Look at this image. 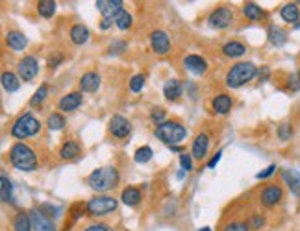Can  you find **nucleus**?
Listing matches in <instances>:
<instances>
[{
    "instance_id": "a18cd8bd",
    "label": "nucleus",
    "mask_w": 300,
    "mask_h": 231,
    "mask_svg": "<svg viewBox=\"0 0 300 231\" xmlns=\"http://www.w3.org/2000/svg\"><path fill=\"white\" fill-rule=\"evenodd\" d=\"M276 168H278L276 164H269V166H267L265 170L257 172V174H256V180H269V178L276 172Z\"/></svg>"
},
{
    "instance_id": "2f4dec72",
    "label": "nucleus",
    "mask_w": 300,
    "mask_h": 231,
    "mask_svg": "<svg viewBox=\"0 0 300 231\" xmlns=\"http://www.w3.org/2000/svg\"><path fill=\"white\" fill-rule=\"evenodd\" d=\"M49 91H50L49 84H41V86H39V89L34 92V96L30 98V106H32V108H37V106H41V104L47 100V96H49Z\"/></svg>"
},
{
    "instance_id": "b1692460",
    "label": "nucleus",
    "mask_w": 300,
    "mask_h": 231,
    "mask_svg": "<svg viewBox=\"0 0 300 231\" xmlns=\"http://www.w3.org/2000/svg\"><path fill=\"white\" fill-rule=\"evenodd\" d=\"M280 174H282L283 183H285V185L291 188V192H294L296 196H300V172L289 170V168H283Z\"/></svg>"
},
{
    "instance_id": "393cba45",
    "label": "nucleus",
    "mask_w": 300,
    "mask_h": 231,
    "mask_svg": "<svg viewBox=\"0 0 300 231\" xmlns=\"http://www.w3.org/2000/svg\"><path fill=\"white\" fill-rule=\"evenodd\" d=\"M69 37H71V41H73L74 44H86L87 41H89L91 34H89V28H87V26L74 24L73 28H71V32H69Z\"/></svg>"
},
{
    "instance_id": "c756f323",
    "label": "nucleus",
    "mask_w": 300,
    "mask_h": 231,
    "mask_svg": "<svg viewBox=\"0 0 300 231\" xmlns=\"http://www.w3.org/2000/svg\"><path fill=\"white\" fill-rule=\"evenodd\" d=\"M13 231H32L30 214L25 213V211L15 214V218H13Z\"/></svg>"
},
{
    "instance_id": "f3484780",
    "label": "nucleus",
    "mask_w": 300,
    "mask_h": 231,
    "mask_svg": "<svg viewBox=\"0 0 300 231\" xmlns=\"http://www.w3.org/2000/svg\"><path fill=\"white\" fill-rule=\"evenodd\" d=\"M232 108H233V100L230 94L221 92V94L213 96V100H211V110H213V113H217V115H228V113L232 111Z\"/></svg>"
},
{
    "instance_id": "a19ab883",
    "label": "nucleus",
    "mask_w": 300,
    "mask_h": 231,
    "mask_svg": "<svg viewBox=\"0 0 300 231\" xmlns=\"http://www.w3.org/2000/svg\"><path fill=\"white\" fill-rule=\"evenodd\" d=\"M287 91H291V92L300 91V68L287 78Z\"/></svg>"
},
{
    "instance_id": "39448f33",
    "label": "nucleus",
    "mask_w": 300,
    "mask_h": 231,
    "mask_svg": "<svg viewBox=\"0 0 300 231\" xmlns=\"http://www.w3.org/2000/svg\"><path fill=\"white\" fill-rule=\"evenodd\" d=\"M39 132H41V122L28 111V113H23L17 120L13 122L10 134H12L13 139H19V142H21L23 139L34 137V135H37Z\"/></svg>"
},
{
    "instance_id": "7c9ffc66",
    "label": "nucleus",
    "mask_w": 300,
    "mask_h": 231,
    "mask_svg": "<svg viewBox=\"0 0 300 231\" xmlns=\"http://www.w3.org/2000/svg\"><path fill=\"white\" fill-rule=\"evenodd\" d=\"M56 10H58V4H56L54 0H39L37 2V13L45 18L54 17Z\"/></svg>"
},
{
    "instance_id": "a211bd4d",
    "label": "nucleus",
    "mask_w": 300,
    "mask_h": 231,
    "mask_svg": "<svg viewBox=\"0 0 300 231\" xmlns=\"http://www.w3.org/2000/svg\"><path fill=\"white\" fill-rule=\"evenodd\" d=\"M6 44L13 50V52H23V50L28 46V39H26V36L23 34V32L10 30L6 34Z\"/></svg>"
},
{
    "instance_id": "cd10ccee",
    "label": "nucleus",
    "mask_w": 300,
    "mask_h": 231,
    "mask_svg": "<svg viewBox=\"0 0 300 231\" xmlns=\"http://www.w3.org/2000/svg\"><path fill=\"white\" fill-rule=\"evenodd\" d=\"M2 87H4V91H6V92H17L19 87H21L19 74L12 72V70L2 72Z\"/></svg>"
},
{
    "instance_id": "20e7f679",
    "label": "nucleus",
    "mask_w": 300,
    "mask_h": 231,
    "mask_svg": "<svg viewBox=\"0 0 300 231\" xmlns=\"http://www.w3.org/2000/svg\"><path fill=\"white\" fill-rule=\"evenodd\" d=\"M154 135H156L161 142H165V144L178 146L187 137V128H185L184 124H180L178 120H165L163 124L156 126Z\"/></svg>"
},
{
    "instance_id": "1a4fd4ad",
    "label": "nucleus",
    "mask_w": 300,
    "mask_h": 231,
    "mask_svg": "<svg viewBox=\"0 0 300 231\" xmlns=\"http://www.w3.org/2000/svg\"><path fill=\"white\" fill-rule=\"evenodd\" d=\"M150 48L154 54L165 56L171 52V37L163 30H154L150 34Z\"/></svg>"
},
{
    "instance_id": "0eeeda50",
    "label": "nucleus",
    "mask_w": 300,
    "mask_h": 231,
    "mask_svg": "<svg viewBox=\"0 0 300 231\" xmlns=\"http://www.w3.org/2000/svg\"><path fill=\"white\" fill-rule=\"evenodd\" d=\"M208 22L215 30H224V28H228L233 22V12L226 6L217 8V10H213V12L209 13Z\"/></svg>"
},
{
    "instance_id": "9b49d317",
    "label": "nucleus",
    "mask_w": 300,
    "mask_h": 231,
    "mask_svg": "<svg viewBox=\"0 0 300 231\" xmlns=\"http://www.w3.org/2000/svg\"><path fill=\"white\" fill-rule=\"evenodd\" d=\"M110 132L115 139H126L132 132V124L126 116L123 115H113L110 120Z\"/></svg>"
},
{
    "instance_id": "f257e3e1",
    "label": "nucleus",
    "mask_w": 300,
    "mask_h": 231,
    "mask_svg": "<svg viewBox=\"0 0 300 231\" xmlns=\"http://www.w3.org/2000/svg\"><path fill=\"white\" fill-rule=\"evenodd\" d=\"M257 67L252 61H239L235 65L228 68L226 76H224V84L230 89H239V87L246 86L248 82L256 78Z\"/></svg>"
},
{
    "instance_id": "473e14b6",
    "label": "nucleus",
    "mask_w": 300,
    "mask_h": 231,
    "mask_svg": "<svg viewBox=\"0 0 300 231\" xmlns=\"http://www.w3.org/2000/svg\"><path fill=\"white\" fill-rule=\"evenodd\" d=\"M0 187H2V202L8 204V202H12L13 198V185H12V180L2 172V176H0Z\"/></svg>"
},
{
    "instance_id": "58836bf2",
    "label": "nucleus",
    "mask_w": 300,
    "mask_h": 231,
    "mask_svg": "<svg viewBox=\"0 0 300 231\" xmlns=\"http://www.w3.org/2000/svg\"><path fill=\"white\" fill-rule=\"evenodd\" d=\"M110 54L113 56H119V54H123V52H126L128 50V43L126 41H123V39H115L113 43L110 44Z\"/></svg>"
},
{
    "instance_id": "412c9836",
    "label": "nucleus",
    "mask_w": 300,
    "mask_h": 231,
    "mask_svg": "<svg viewBox=\"0 0 300 231\" xmlns=\"http://www.w3.org/2000/svg\"><path fill=\"white\" fill-rule=\"evenodd\" d=\"M280 17H282L283 22H287V24H296L300 20V8L296 2H287V4H283L282 10H280Z\"/></svg>"
},
{
    "instance_id": "5701e85b",
    "label": "nucleus",
    "mask_w": 300,
    "mask_h": 231,
    "mask_svg": "<svg viewBox=\"0 0 300 231\" xmlns=\"http://www.w3.org/2000/svg\"><path fill=\"white\" fill-rule=\"evenodd\" d=\"M267 39H269V43L276 48H280L283 44L287 43V32L282 30L280 26L276 24H270L269 30H267Z\"/></svg>"
},
{
    "instance_id": "7ed1b4c3",
    "label": "nucleus",
    "mask_w": 300,
    "mask_h": 231,
    "mask_svg": "<svg viewBox=\"0 0 300 231\" xmlns=\"http://www.w3.org/2000/svg\"><path fill=\"white\" fill-rule=\"evenodd\" d=\"M10 161L17 170L34 172L37 168V156L25 142H15L10 148Z\"/></svg>"
},
{
    "instance_id": "ddd939ff",
    "label": "nucleus",
    "mask_w": 300,
    "mask_h": 231,
    "mask_svg": "<svg viewBox=\"0 0 300 231\" xmlns=\"http://www.w3.org/2000/svg\"><path fill=\"white\" fill-rule=\"evenodd\" d=\"M184 67L187 68L189 72L196 74V76H202V74L208 72V61L204 60L202 56L189 54L184 58Z\"/></svg>"
},
{
    "instance_id": "2eb2a0df",
    "label": "nucleus",
    "mask_w": 300,
    "mask_h": 231,
    "mask_svg": "<svg viewBox=\"0 0 300 231\" xmlns=\"http://www.w3.org/2000/svg\"><path fill=\"white\" fill-rule=\"evenodd\" d=\"M30 220H32V228L36 231H56L52 220H50L49 216H45L39 209H32Z\"/></svg>"
},
{
    "instance_id": "f704fd0d",
    "label": "nucleus",
    "mask_w": 300,
    "mask_h": 231,
    "mask_svg": "<svg viewBox=\"0 0 300 231\" xmlns=\"http://www.w3.org/2000/svg\"><path fill=\"white\" fill-rule=\"evenodd\" d=\"M132 24H134V17H132V13H128L126 10H123V12L115 17V26L119 30H130Z\"/></svg>"
},
{
    "instance_id": "8fccbe9b",
    "label": "nucleus",
    "mask_w": 300,
    "mask_h": 231,
    "mask_svg": "<svg viewBox=\"0 0 300 231\" xmlns=\"http://www.w3.org/2000/svg\"><path fill=\"white\" fill-rule=\"evenodd\" d=\"M221 158H222V150H219V152L215 154L213 158L209 159V163H208V168H215V166H217V163H219V161H221Z\"/></svg>"
},
{
    "instance_id": "4be33fe9",
    "label": "nucleus",
    "mask_w": 300,
    "mask_h": 231,
    "mask_svg": "<svg viewBox=\"0 0 300 231\" xmlns=\"http://www.w3.org/2000/svg\"><path fill=\"white\" fill-rule=\"evenodd\" d=\"M80 154H82V146L76 140H65L60 148V158L63 161H74L80 158Z\"/></svg>"
},
{
    "instance_id": "37998d69",
    "label": "nucleus",
    "mask_w": 300,
    "mask_h": 231,
    "mask_svg": "<svg viewBox=\"0 0 300 231\" xmlns=\"http://www.w3.org/2000/svg\"><path fill=\"white\" fill-rule=\"evenodd\" d=\"M180 166H182V170L184 172L193 170V156L187 152L180 154Z\"/></svg>"
},
{
    "instance_id": "aec40b11",
    "label": "nucleus",
    "mask_w": 300,
    "mask_h": 231,
    "mask_svg": "<svg viewBox=\"0 0 300 231\" xmlns=\"http://www.w3.org/2000/svg\"><path fill=\"white\" fill-rule=\"evenodd\" d=\"M100 74L95 72V70H89L86 72L82 78H80V91L84 92H95L98 91V87H100Z\"/></svg>"
},
{
    "instance_id": "423d86ee",
    "label": "nucleus",
    "mask_w": 300,
    "mask_h": 231,
    "mask_svg": "<svg viewBox=\"0 0 300 231\" xmlns=\"http://www.w3.org/2000/svg\"><path fill=\"white\" fill-rule=\"evenodd\" d=\"M117 206H119V202H117V198H113V196L97 194L86 204V211L91 214V216H106V214L113 213L117 209Z\"/></svg>"
},
{
    "instance_id": "6ab92c4d",
    "label": "nucleus",
    "mask_w": 300,
    "mask_h": 231,
    "mask_svg": "<svg viewBox=\"0 0 300 231\" xmlns=\"http://www.w3.org/2000/svg\"><path fill=\"white\" fill-rule=\"evenodd\" d=\"M182 94H184V86H182V82L176 78L167 80L165 86H163V96H165L169 102H176Z\"/></svg>"
},
{
    "instance_id": "5fc2aeb1",
    "label": "nucleus",
    "mask_w": 300,
    "mask_h": 231,
    "mask_svg": "<svg viewBox=\"0 0 300 231\" xmlns=\"http://www.w3.org/2000/svg\"><path fill=\"white\" fill-rule=\"evenodd\" d=\"M200 231H211V230H209V228H202Z\"/></svg>"
},
{
    "instance_id": "4c0bfd02",
    "label": "nucleus",
    "mask_w": 300,
    "mask_h": 231,
    "mask_svg": "<svg viewBox=\"0 0 300 231\" xmlns=\"http://www.w3.org/2000/svg\"><path fill=\"white\" fill-rule=\"evenodd\" d=\"M145 74H135L134 78L130 80V91L132 92H139L143 91V87H145Z\"/></svg>"
},
{
    "instance_id": "4468645a",
    "label": "nucleus",
    "mask_w": 300,
    "mask_h": 231,
    "mask_svg": "<svg viewBox=\"0 0 300 231\" xmlns=\"http://www.w3.org/2000/svg\"><path fill=\"white\" fill-rule=\"evenodd\" d=\"M84 102V96H82V92L78 91H73L65 94V96L60 98V102H58V110L62 111V113H71V111L78 110L80 106Z\"/></svg>"
},
{
    "instance_id": "e433bc0d",
    "label": "nucleus",
    "mask_w": 300,
    "mask_h": 231,
    "mask_svg": "<svg viewBox=\"0 0 300 231\" xmlns=\"http://www.w3.org/2000/svg\"><path fill=\"white\" fill-rule=\"evenodd\" d=\"M276 134H278V139L280 140H289L291 137H293V126H291L289 122H283V124L278 126Z\"/></svg>"
},
{
    "instance_id": "ea45409f",
    "label": "nucleus",
    "mask_w": 300,
    "mask_h": 231,
    "mask_svg": "<svg viewBox=\"0 0 300 231\" xmlns=\"http://www.w3.org/2000/svg\"><path fill=\"white\" fill-rule=\"evenodd\" d=\"M165 110L163 108H152V111H150V120L156 124V126H159V124H163L165 122Z\"/></svg>"
},
{
    "instance_id": "49530a36",
    "label": "nucleus",
    "mask_w": 300,
    "mask_h": 231,
    "mask_svg": "<svg viewBox=\"0 0 300 231\" xmlns=\"http://www.w3.org/2000/svg\"><path fill=\"white\" fill-rule=\"evenodd\" d=\"M62 61H63V56L60 54V52H58V54H52L49 58V68H56Z\"/></svg>"
},
{
    "instance_id": "603ef678",
    "label": "nucleus",
    "mask_w": 300,
    "mask_h": 231,
    "mask_svg": "<svg viewBox=\"0 0 300 231\" xmlns=\"http://www.w3.org/2000/svg\"><path fill=\"white\" fill-rule=\"evenodd\" d=\"M269 74H270V70H269V68H267V67H263V68H261V70H259V76H263L265 80L269 78Z\"/></svg>"
},
{
    "instance_id": "c85d7f7f",
    "label": "nucleus",
    "mask_w": 300,
    "mask_h": 231,
    "mask_svg": "<svg viewBox=\"0 0 300 231\" xmlns=\"http://www.w3.org/2000/svg\"><path fill=\"white\" fill-rule=\"evenodd\" d=\"M141 198H143V194L137 187H126L123 190V194H121L123 204H126V206H130V207L137 206V204L141 202Z\"/></svg>"
},
{
    "instance_id": "f03ea898",
    "label": "nucleus",
    "mask_w": 300,
    "mask_h": 231,
    "mask_svg": "<svg viewBox=\"0 0 300 231\" xmlns=\"http://www.w3.org/2000/svg\"><path fill=\"white\" fill-rule=\"evenodd\" d=\"M119 183V172L113 166H102V168H95V170L87 176V185L95 190V192H108L111 188L117 187Z\"/></svg>"
},
{
    "instance_id": "f8f14e48",
    "label": "nucleus",
    "mask_w": 300,
    "mask_h": 231,
    "mask_svg": "<svg viewBox=\"0 0 300 231\" xmlns=\"http://www.w3.org/2000/svg\"><path fill=\"white\" fill-rule=\"evenodd\" d=\"M97 10L102 13V17L104 18H111V20H115V17L119 13L124 10V2L123 0H97Z\"/></svg>"
},
{
    "instance_id": "a878e982",
    "label": "nucleus",
    "mask_w": 300,
    "mask_h": 231,
    "mask_svg": "<svg viewBox=\"0 0 300 231\" xmlns=\"http://www.w3.org/2000/svg\"><path fill=\"white\" fill-rule=\"evenodd\" d=\"M243 15H245L248 20H261V18L267 17V13L261 6H257L256 2H245L243 4Z\"/></svg>"
},
{
    "instance_id": "bb28decb",
    "label": "nucleus",
    "mask_w": 300,
    "mask_h": 231,
    "mask_svg": "<svg viewBox=\"0 0 300 231\" xmlns=\"http://www.w3.org/2000/svg\"><path fill=\"white\" fill-rule=\"evenodd\" d=\"M221 50L226 58H241L246 54V46L241 41H228L226 44H222Z\"/></svg>"
},
{
    "instance_id": "dca6fc26",
    "label": "nucleus",
    "mask_w": 300,
    "mask_h": 231,
    "mask_svg": "<svg viewBox=\"0 0 300 231\" xmlns=\"http://www.w3.org/2000/svg\"><path fill=\"white\" fill-rule=\"evenodd\" d=\"M209 150V137L208 134H198L196 139L193 140V146H191V156L198 161H202L206 158V154Z\"/></svg>"
},
{
    "instance_id": "72a5a7b5",
    "label": "nucleus",
    "mask_w": 300,
    "mask_h": 231,
    "mask_svg": "<svg viewBox=\"0 0 300 231\" xmlns=\"http://www.w3.org/2000/svg\"><path fill=\"white\" fill-rule=\"evenodd\" d=\"M65 116L62 115V113H50L49 118H47V126H49V130H52V132H60V130L65 128Z\"/></svg>"
},
{
    "instance_id": "79ce46f5",
    "label": "nucleus",
    "mask_w": 300,
    "mask_h": 231,
    "mask_svg": "<svg viewBox=\"0 0 300 231\" xmlns=\"http://www.w3.org/2000/svg\"><path fill=\"white\" fill-rule=\"evenodd\" d=\"M39 211H41L45 216H49V218H58V216H60V207H54V206H50V204H43V206L39 207Z\"/></svg>"
},
{
    "instance_id": "864d4df0",
    "label": "nucleus",
    "mask_w": 300,
    "mask_h": 231,
    "mask_svg": "<svg viewBox=\"0 0 300 231\" xmlns=\"http://www.w3.org/2000/svg\"><path fill=\"white\" fill-rule=\"evenodd\" d=\"M294 30H300V20L296 22V24H294Z\"/></svg>"
},
{
    "instance_id": "c9c22d12",
    "label": "nucleus",
    "mask_w": 300,
    "mask_h": 231,
    "mask_svg": "<svg viewBox=\"0 0 300 231\" xmlns=\"http://www.w3.org/2000/svg\"><path fill=\"white\" fill-rule=\"evenodd\" d=\"M152 148L150 146H141V148H137L135 150V154H134V161L135 163H139V164H143V163H148L150 159H152Z\"/></svg>"
},
{
    "instance_id": "6e6552de",
    "label": "nucleus",
    "mask_w": 300,
    "mask_h": 231,
    "mask_svg": "<svg viewBox=\"0 0 300 231\" xmlns=\"http://www.w3.org/2000/svg\"><path fill=\"white\" fill-rule=\"evenodd\" d=\"M37 72H39V61L34 58V56H25L23 60L19 61L17 65V74L21 80L25 82H32L36 78Z\"/></svg>"
},
{
    "instance_id": "9d476101",
    "label": "nucleus",
    "mask_w": 300,
    "mask_h": 231,
    "mask_svg": "<svg viewBox=\"0 0 300 231\" xmlns=\"http://www.w3.org/2000/svg\"><path fill=\"white\" fill-rule=\"evenodd\" d=\"M283 198V188L280 185H267L259 192V204L263 207H274L278 206Z\"/></svg>"
},
{
    "instance_id": "c03bdc74",
    "label": "nucleus",
    "mask_w": 300,
    "mask_h": 231,
    "mask_svg": "<svg viewBox=\"0 0 300 231\" xmlns=\"http://www.w3.org/2000/svg\"><path fill=\"white\" fill-rule=\"evenodd\" d=\"M250 230V226L246 224V222H239V220H235V222H230V224L224 226V230L222 231H248Z\"/></svg>"
},
{
    "instance_id": "09e8293b",
    "label": "nucleus",
    "mask_w": 300,
    "mask_h": 231,
    "mask_svg": "<svg viewBox=\"0 0 300 231\" xmlns=\"http://www.w3.org/2000/svg\"><path fill=\"white\" fill-rule=\"evenodd\" d=\"M84 231H111V230L106 224H91V226H87Z\"/></svg>"
},
{
    "instance_id": "de8ad7c7",
    "label": "nucleus",
    "mask_w": 300,
    "mask_h": 231,
    "mask_svg": "<svg viewBox=\"0 0 300 231\" xmlns=\"http://www.w3.org/2000/svg\"><path fill=\"white\" fill-rule=\"evenodd\" d=\"M263 224H265V220H263V216H261V214L252 216L250 222H248V226H250V228H254V230H257V228H263Z\"/></svg>"
},
{
    "instance_id": "3c124183",
    "label": "nucleus",
    "mask_w": 300,
    "mask_h": 231,
    "mask_svg": "<svg viewBox=\"0 0 300 231\" xmlns=\"http://www.w3.org/2000/svg\"><path fill=\"white\" fill-rule=\"evenodd\" d=\"M113 22H115V20H111V18H102V22H100V30H108Z\"/></svg>"
}]
</instances>
